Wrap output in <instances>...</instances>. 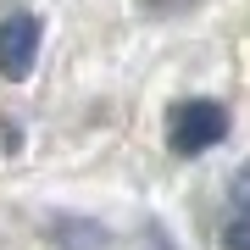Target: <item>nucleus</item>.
<instances>
[{"label":"nucleus","mask_w":250,"mask_h":250,"mask_svg":"<svg viewBox=\"0 0 250 250\" xmlns=\"http://www.w3.org/2000/svg\"><path fill=\"white\" fill-rule=\"evenodd\" d=\"M228 250H250V211L228 223Z\"/></svg>","instance_id":"4"},{"label":"nucleus","mask_w":250,"mask_h":250,"mask_svg":"<svg viewBox=\"0 0 250 250\" xmlns=\"http://www.w3.org/2000/svg\"><path fill=\"white\" fill-rule=\"evenodd\" d=\"M223 134H228V111L217 106V100H184V106H172L167 139H172V150H178V156H200V150H211Z\"/></svg>","instance_id":"1"},{"label":"nucleus","mask_w":250,"mask_h":250,"mask_svg":"<svg viewBox=\"0 0 250 250\" xmlns=\"http://www.w3.org/2000/svg\"><path fill=\"white\" fill-rule=\"evenodd\" d=\"M39 62V17H17L0 22V78H28V67Z\"/></svg>","instance_id":"2"},{"label":"nucleus","mask_w":250,"mask_h":250,"mask_svg":"<svg viewBox=\"0 0 250 250\" xmlns=\"http://www.w3.org/2000/svg\"><path fill=\"white\" fill-rule=\"evenodd\" d=\"M56 245L62 250H106V228L83 223V217H56Z\"/></svg>","instance_id":"3"}]
</instances>
